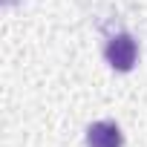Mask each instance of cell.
Returning <instances> with one entry per match:
<instances>
[{"label": "cell", "instance_id": "6da1fadb", "mask_svg": "<svg viewBox=\"0 0 147 147\" xmlns=\"http://www.w3.org/2000/svg\"><path fill=\"white\" fill-rule=\"evenodd\" d=\"M104 58H107V63L115 72H130L136 66V61H138V43H136V38L127 35V32L113 35L107 40V46H104Z\"/></svg>", "mask_w": 147, "mask_h": 147}, {"label": "cell", "instance_id": "7a4b0ae2", "mask_svg": "<svg viewBox=\"0 0 147 147\" xmlns=\"http://www.w3.org/2000/svg\"><path fill=\"white\" fill-rule=\"evenodd\" d=\"M124 136L115 121H95L87 130V147H121Z\"/></svg>", "mask_w": 147, "mask_h": 147}]
</instances>
